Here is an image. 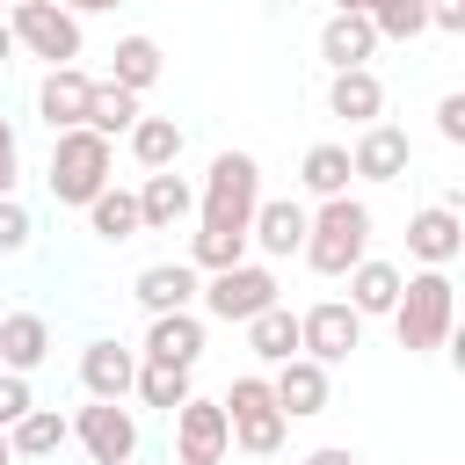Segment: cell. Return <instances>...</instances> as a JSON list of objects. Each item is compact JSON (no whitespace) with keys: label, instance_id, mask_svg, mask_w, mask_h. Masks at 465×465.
<instances>
[{"label":"cell","instance_id":"1","mask_svg":"<svg viewBox=\"0 0 465 465\" xmlns=\"http://www.w3.org/2000/svg\"><path fill=\"white\" fill-rule=\"evenodd\" d=\"M385 320H392V334H400L407 356H436L450 341V327H458V283H450V269L400 276V298H392Z\"/></svg>","mask_w":465,"mask_h":465},{"label":"cell","instance_id":"2","mask_svg":"<svg viewBox=\"0 0 465 465\" xmlns=\"http://www.w3.org/2000/svg\"><path fill=\"white\" fill-rule=\"evenodd\" d=\"M109 174H116V145H109L102 131H87V124H73V131H51V167H44V182H51V203H65V211H87V203L109 189Z\"/></svg>","mask_w":465,"mask_h":465},{"label":"cell","instance_id":"3","mask_svg":"<svg viewBox=\"0 0 465 465\" xmlns=\"http://www.w3.org/2000/svg\"><path fill=\"white\" fill-rule=\"evenodd\" d=\"M305 269L312 276H349L371 254V203L363 196H320V211L305 218Z\"/></svg>","mask_w":465,"mask_h":465},{"label":"cell","instance_id":"4","mask_svg":"<svg viewBox=\"0 0 465 465\" xmlns=\"http://www.w3.org/2000/svg\"><path fill=\"white\" fill-rule=\"evenodd\" d=\"M254 203H262V160H254V153H232V145H225V153L211 160L203 189H196V218H203L211 232H247Z\"/></svg>","mask_w":465,"mask_h":465},{"label":"cell","instance_id":"5","mask_svg":"<svg viewBox=\"0 0 465 465\" xmlns=\"http://www.w3.org/2000/svg\"><path fill=\"white\" fill-rule=\"evenodd\" d=\"M218 407H225L232 450H247V458H276V450H283L291 421H283V407H276V392H269V378H262V371H240V378L218 392Z\"/></svg>","mask_w":465,"mask_h":465},{"label":"cell","instance_id":"6","mask_svg":"<svg viewBox=\"0 0 465 465\" xmlns=\"http://www.w3.org/2000/svg\"><path fill=\"white\" fill-rule=\"evenodd\" d=\"M276 291H283V283H276V269L247 254V262H232V269H211V276H203V291H196V305H203V320L247 327L254 312H269V305H276Z\"/></svg>","mask_w":465,"mask_h":465},{"label":"cell","instance_id":"7","mask_svg":"<svg viewBox=\"0 0 465 465\" xmlns=\"http://www.w3.org/2000/svg\"><path fill=\"white\" fill-rule=\"evenodd\" d=\"M7 29H15V51L44 58V65H73L80 58V15L58 7V0H15Z\"/></svg>","mask_w":465,"mask_h":465},{"label":"cell","instance_id":"8","mask_svg":"<svg viewBox=\"0 0 465 465\" xmlns=\"http://www.w3.org/2000/svg\"><path fill=\"white\" fill-rule=\"evenodd\" d=\"M363 349V312L349 305V298H320V305H305L298 312V356H312V363H349Z\"/></svg>","mask_w":465,"mask_h":465},{"label":"cell","instance_id":"9","mask_svg":"<svg viewBox=\"0 0 465 465\" xmlns=\"http://www.w3.org/2000/svg\"><path fill=\"white\" fill-rule=\"evenodd\" d=\"M73 443L94 458V465H131L138 458V414L124 400H87L73 414Z\"/></svg>","mask_w":465,"mask_h":465},{"label":"cell","instance_id":"10","mask_svg":"<svg viewBox=\"0 0 465 465\" xmlns=\"http://www.w3.org/2000/svg\"><path fill=\"white\" fill-rule=\"evenodd\" d=\"M225 450H232L225 407L189 392V400L174 407V465H225Z\"/></svg>","mask_w":465,"mask_h":465},{"label":"cell","instance_id":"11","mask_svg":"<svg viewBox=\"0 0 465 465\" xmlns=\"http://www.w3.org/2000/svg\"><path fill=\"white\" fill-rule=\"evenodd\" d=\"M407 160H414V138H407L400 124H385V116L349 138V174H356V182H400Z\"/></svg>","mask_w":465,"mask_h":465},{"label":"cell","instance_id":"12","mask_svg":"<svg viewBox=\"0 0 465 465\" xmlns=\"http://www.w3.org/2000/svg\"><path fill=\"white\" fill-rule=\"evenodd\" d=\"M305 203L298 196H262L254 203V218H247V247L262 254V262H291L298 247H305Z\"/></svg>","mask_w":465,"mask_h":465},{"label":"cell","instance_id":"13","mask_svg":"<svg viewBox=\"0 0 465 465\" xmlns=\"http://www.w3.org/2000/svg\"><path fill=\"white\" fill-rule=\"evenodd\" d=\"M131 196H138V225H145V232H174L182 218H196V182L174 174V167H153Z\"/></svg>","mask_w":465,"mask_h":465},{"label":"cell","instance_id":"14","mask_svg":"<svg viewBox=\"0 0 465 465\" xmlns=\"http://www.w3.org/2000/svg\"><path fill=\"white\" fill-rule=\"evenodd\" d=\"M458 247H465V218H458L450 203H421V211L407 218V262H421V269H450Z\"/></svg>","mask_w":465,"mask_h":465},{"label":"cell","instance_id":"15","mask_svg":"<svg viewBox=\"0 0 465 465\" xmlns=\"http://www.w3.org/2000/svg\"><path fill=\"white\" fill-rule=\"evenodd\" d=\"M269 392H276L283 421H312V414H327V400H334L327 363H312V356H283V363H276V378H269Z\"/></svg>","mask_w":465,"mask_h":465},{"label":"cell","instance_id":"16","mask_svg":"<svg viewBox=\"0 0 465 465\" xmlns=\"http://www.w3.org/2000/svg\"><path fill=\"white\" fill-rule=\"evenodd\" d=\"M138 356L196 371V356H203V312H196V305H182V312H145V349H138Z\"/></svg>","mask_w":465,"mask_h":465},{"label":"cell","instance_id":"17","mask_svg":"<svg viewBox=\"0 0 465 465\" xmlns=\"http://www.w3.org/2000/svg\"><path fill=\"white\" fill-rule=\"evenodd\" d=\"M87 94H94V80H87L80 65H44V80H36V116H44L51 131H73V124H87Z\"/></svg>","mask_w":465,"mask_h":465},{"label":"cell","instance_id":"18","mask_svg":"<svg viewBox=\"0 0 465 465\" xmlns=\"http://www.w3.org/2000/svg\"><path fill=\"white\" fill-rule=\"evenodd\" d=\"M131 378H138V349H124V341L80 349V392L87 400H131Z\"/></svg>","mask_w":465,"mask_h":465},{"label":"cell","instance_id":"19","mask_svg":"<svg viewBox=\"0 0 465 465\" xmlns=\"http://www.w3.org/2000/svg\"><path fill=\"white\" fill-rule=\"evenodd\" d=\"M320 58L341 73V65H371L378 58V29H371V15L363 7H334L327 22H320Z\"/></svg>","mask_w":465,"mask_h":465},{"label":"cell","instance_id":"20","mask_svg":"<svg viewBox=\"0 0 465 465\" xmlns=\"http://www.w3.org/2000/svg\"><path fill=\"white\" fill-rule=\"evenodd\" d=\"M327 116H341V124H378L385 116V80L371 73V65H341L334 80H327Z\"/></svg>","mask_w":465,"mask_h":465},{"label":"cell","instance_id":"21","mask_svg":"<svg viewBox=\"0 0 465 465\" xmlns=\"http://www.w3.org/2000/svg\"><path fill=\"white\" fill-rule=\"evenodd\" d=\"M196 291H203V269H189V262H145L131 283V298L145 312H182V305H196Z\"/></svg>","mask_w":465,"mask_h":465},{"label":"cell","instance_id":"22","mask_svg":"<svg viewBox=\"0 0 465 465\" xmlns=\"http://www.w3.org/2000/svg\"><path fill=\"white\" fill-rule=\"evenodd\" d=\"M7 443H15V465H36V458H58L65 443H73V421L58 414V407H29L15 429H7Z\"/></svg>","mask_w":465,"mask_h":465},{"label":"cell","instance_id":"23","mask_svg":"<svg viewBox=\"0 0 465 465\" xmlns=\"http://www.w3.org/2000/svg\"><path fill=\"white\" fill-rule=\"evenodd\" d=\"M44 356H51V320L44 312H7L0 320V371H22L29 378Z\"/></svg>","mask_w":465,"mask_h":465},{"label":"cell","instance_id":"24","mask_svg":"<svg viewBox=\"0 0 465 465\" xmlns=\"http://www.w3.org/2000/svg\"><path fill=\"white\" fill-rule=\"evenodd\" d=\"M400 262H378V254H363L356 269H349V305L363 312V320H385L392 312V298H400Z\"/></svg>","mask_w":465,"mask_h":465},{"label":"cell","instance_id":"25","mask_svg":"<svg viewBox=\"0 0 465 465\" xmlns=\"http://www.w3.org/2000/svg\"><path fill=\"white\" fill-rule=\"evenodd\" d=\"M349 145H334V138H320V145H305V160H298V189L320 203V196H349Z\"/></svg>","mask_w":465,"mask_h":465},{"label":"cell","instance_id":"26","mask_svg":"<svg viewBox=\"0 0 465 465\" xmlns=\"http://www.w3.org/2000/svg\"><path fill=\"white\" fill-rule=\"evenodd\" d=\"M124 138H131V160H138L145 174H153V167H174V160H182V145H189V131H182L174 116H138Z\"/></svg>","mask_w":465,"mask_h":465},{"label":"cell","instance_id":"27","mask_svg":"<svg viewBox=\"0 0 465 465\" xmlns=\"http://www.w3.org/2000/svg\"><path fill=\"white\" fill-rule=\"evenodd\" d=\"M87 232H94L102 247H124V240H138V232H145V225H138V196L109 182V189L87 203Z\"/></svg>","mask_w":465,"mask_h":465},{"label":"cell","instance_id":"28","mask_svg":"<svg viewBox=\"0 0 465 465\" xmlns=\"http://www.w3.org/2000/svg\"><path fill=\"white\" fill-rule=\"evenodd\" d=\"M247 349H254V363H269V371H276L283 356H298V312H291L283 298H276L269 312H254V320H247Z\"/></svg>","mask_w":465,"mask_h":465},{"label":"cell","instance_id":"29","mask_svg":"<svg viewBox=\"0 0 465 465\" xmlns=\"http://www.w3.org/2000/svg\"><path fill=\"white\" fill-rule=\"evenodd\" d=\"M160 73H167V58H160V44H153V36H116V51H109V80H116V87L145 94Z\"/></svg>","mask_w":465,"mask_h":465},{"label":"cell","instance_id":"30","mask_svg":"<svg viewBox=\"0 0 465 465\" xmlns=\"http://www.w3.org/2000/svg\"><path fill=\"white\" fill-rule=\"evenodd\" d=\"M145 94H131V87H116V80H94V94H87V131H102V138H124L145 109H138Z\"/></svg>","mask_w":465,"mask_h":465},{"label":"cell","instance_id":"31","mask_svg":"<svg viewBox=\"0 0 465 465\" xmlns=\"http://www.w3.org/2000/svg\"><path fill=\"white\" fill-rule=\"evenodd\" d=\"M131 392L145 400V407H160V414H174L196 385H189V371L182 363H153V356H138V378H131Z\"/></svg>","mask_w":465,"mask_h":465},{"label":"cell","instance_id":"32","mask_svg":"<svg viewBox=\"0 0 465 465\" xmlns=\"http://www.w3.org/2000/svg\"><path fill=\"white\" fill-rule=\"evenodd\" d=\"M363 15H371V29H378V44H407V36L429 29V7H421V0H363Z\"/></svg>","mask_w":465,"mask_h":465},{"label":"cell","instance_id":"33","mask_svg":"<svg viewBox=\"0 0 465 465\" xmlns=\"http://www.w3.org/2000/svg\"><path fill=\"white\" fill-rule=\"evenodd\" d=\"M232 262H247V232H211V225H196V240H189V269H232Z\"/></svg>","mask_w":465,"mask_h":465},{"label":"cell","instance_id":"34","mask_svg":"<svg viewBox=\"0 0 465 465\" xmlns=\"http://www.w3.org/2000/svg\"><path fill=\"white\" fill-rule=\"evenodd\" d=\"M29 232H36L29 203H22V196H0V254H22V247H29Z\"/></svg>","mask_w":465,"mask_h":465},{"label":"cell","instance_id":"35","mask_svg":"<svg viewBox=\"0 0 465 465\" xmlns=\"http://www.w3.org/2000/svg\"><path fill=\"white\" fill-rule=\"evenodd\" d=\"M29 407H36L29 378H22V371H0V429H15V421H22Z\"/></svg>","mask_w":465,"mask_h":465},{"label":"cell","instance_id":"36","mask_svg":"<svg viewBox=\"0 0 465 465\" xmlns=\"http://www.w3.org/2000/svg\"><path fill=\"white\" fill-rule=\"evenodd\" d=\"M436 138L443 145H465V94H443L436 102Z\"/></svg>","mask_w":465,"mask_h":465},{"label":"cell","instance_id":"37","mask_svg":"<svg viewBox=\"0 0 465 465\" xmlns=\"http://www.w3.org/2000/svg\"><path fill=\"white\" fill-rule=\"evenodd\" d=\"M429 7V29H443V36H465V0H421Z\"/></svg>","mask_w":465,"mask_h":465},{"label":"cell","instance_id":"38","mask_svg":"<svg viewBox=\"0 0 465 465\" xmlns=\"http://www.w3.org/2000/svg\"><path fill=\"white\" fill-rule=\"evenodd\" d=\"M305 465H363V458H356V450H349V443H320V450H312V458H305Z\"/></svg>","mask_w":465,"mask_h":465},{"label":"cell","instance_id":"39","mask_svg":"<svg viewBox=\"0 0 465 465\" xmlns=\"http://www.w3.org/2000/svg\"><path fill=\"white\" fill-rule=\"evenodd\" d=\"M0 167H22V145H15V124L0 116Z\"/></svg>","mask_w":465,"mask_h":465},{"label":"cell","instance_id":"40","mask_svg":"<svg viewBox=\"0 0 465 465\" xmlns=\"http://www.w3.org/2000/svg\"><path fill=\"white\" fill-rule=\"evenodd\" d=\"M58 7H73V15H109V7H124V0H58Z\"/></svg>","mask_w":465,"mask_h":465},{"label":"cell","instance_id":"41","mask_svg":"<svg viewBox=\"0 0 465 465\" xmlns=\"http://www.w3.org/2000/svg\"><path fill=\"white\" fill-rule=\"evenodd\" d=\"M0 65H15V29H7V15H0Z\"/></svg>","mask_w":465,"mask_h":465},{"label":"cell","instance_id":"42","mask_svg":"<svg viewBox=\"0 0 465 465\" xmlns=\"http://www.w3.org/2000/svg\"><path fill=\"white\" fill-rule=\"evenodd\" d=\"M15 174H22V167H0V196H15Z\"/></svg>","mask_w":465,"mask_h":465},{"label":"cell","instance_id":"43","mask_svg":"<svg viewBox=\"0 0 465 465\" xmlns=\"http://www.w3.org/2000/svg\"><path fill=\"white\" fill-rule=\"evenodd\" d=\"M0 465H15V443H7V429H0Z\"/></svg>","mask_w":465,"mask_h":465},{"label":"cell","instance_id":"44","mask_svg":"<svg viewBox=\"0 0 465 465\" xmlns=\"http://www.w3.org/2000/svg\"><path fill=\"white\" fill-rule=\"evenodd\" d=\"M334 7H363V0H334Z\"/></svg>","mask_w":465,"mask_h":465},{"label":"cell","instance_id":"45","mask_svg":"<svg viewBox=\"0 0 465 465\" xmlns=\"http://www.w3.org/2000/svg\"><path fill=\"white\" fill-rule=\"evenodd\" d=\"M7 7H15V0H0V15H7Z\"/></svg>","mask_w":465,"mask_h":465}]
</instances>
